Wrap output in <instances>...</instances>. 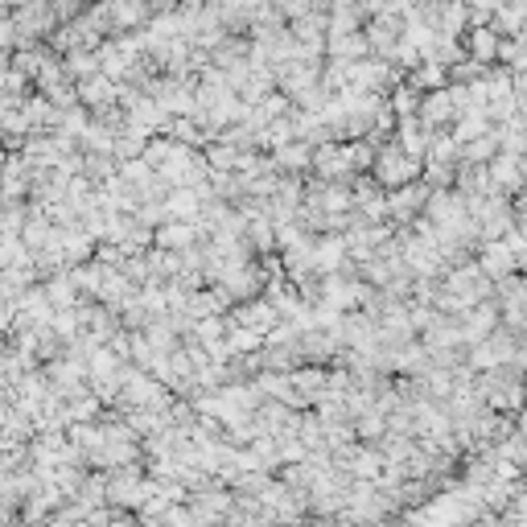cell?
<instances>
[{"label":"cell","mask_w":527,"mask_h":527,"mask_svg":"<svg viewBox=\"0 0 527 527\" xmlns=\"http://www.w3.org/2000/svg\"><path fill=\"white\" fill-rule=\"evenodd\" d=\"M54 21H58V13H54L50 0H25L13 17V33H25V38L33 33V38H38V33H46Z\"/></svg>","instance_id":"3"},{"label":"cell","mask_w":527,"mask_h":527,"mask_svg":"<svg viewBox=\"0 0 527 527\" xmlns=\"http://www.w3.org/2000/svg\"><path fill=\"white\" fill-rule=\"evenodd\" d=\"M309 527H346V523H342V519H313Z\"/></svg>","instance_id":"5"},{"label":"cell","mask_w":527,"mask_h":527,"mask_svg":"<svg viewBox=\"0 0 527 527\" xmlns=\"http://www.w3.org/2000/svg\"><path fill=\"white\" fill-rule=\"evenodd\" d=\"M499 50H503L499 29H474L470 33V62H478V66L499 62Z\"/></svg>","instance_id":"4"},{"label":"cell","mask_w":527,"mask_h":527,"mask_svg":"<svg viewBox=\"0 0 527 527\" xmlns=\"http://www.w3.org/2000/svg\"><path fill=\"white\" fill-rule=\"evenodd\" d=\"M425 198H429V186H396L383 194V215H388L392 223H416L420 215H425Z\"/></svg>","instance_id":"2"},{"label":"cell","mask_w":527,"mask_h":527,"mask_svg":"<svg viewBox=\"0 0 527 527\" xmlns=\"http://www.w3.org/2000/svg\"><path fill=\"white\" fill-rule=\"evenodd\" d=\"M416 178H420V161L408 157L396 140H392V145H383V149H375V157H371V182L379 190H396V186H408Z\"/></svg>","instance_id":"1"}]
</instances>
